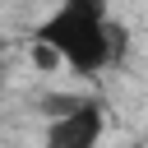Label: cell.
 I'll return each mask as SVG.
<instances>
[{
    "instance_id": "cell-1",
    "label": "cell",
    "mask_w": 148,
    "mask_h": 148,
    "mask_svg": "<svg viewBox=\"0 0 148 148\" xmlns=\"http://www.w3.org/2000/svg\"><path fill=\"white\" fill-rule=\"evenodd\" d=\"M28 37L32 46L56 51V60L79 79L116 69L130 51V28L111 14V0H56V9L37 18Z\"/></svg>"
},
{
    "instance_id": "cell-4",
    "label": "cell",
    "mask_w": 148,
    "mask_h": 148,
    "mask_svg": "<svg viewBox=\"0 0 148 148\" xmlns=\"http://www.w3.org/2000/svg\"><path fill=\"white\" fill-rule=\"evenodd\" d=\"M0 92H5V74H0Z\"/></svg>"
},
{
    "instance_id": "cell-2",
    "label": "cell",
    "mask_w": 148,
    "mask_h": 148,
    "mask_svg": "<svg viewBox=\"0 0 148 148\" xmlns=\"http://www.w3.org/2000/svg\"><path fill=\"white\" fill-rule=\"evenodd\" d=\"M106 134V97H79L60 116H46L42 148H102Z\"/></svg>"
},
{
    "instance_id": "cell-3",
    "label": "cell",
    "mask_w": 148,
    "mask_h": 148,
    "mask_svg": "<svg viewBox=\"0 0 148 148\" xmlns=\"http://www.w3.org/2000/svg\"><path fill=\"white\" fill-rule=\"evenodd\" d=\"M125 148H148V143H143V139H130V143H125Z\"/></svg>"
}]
</instances>
